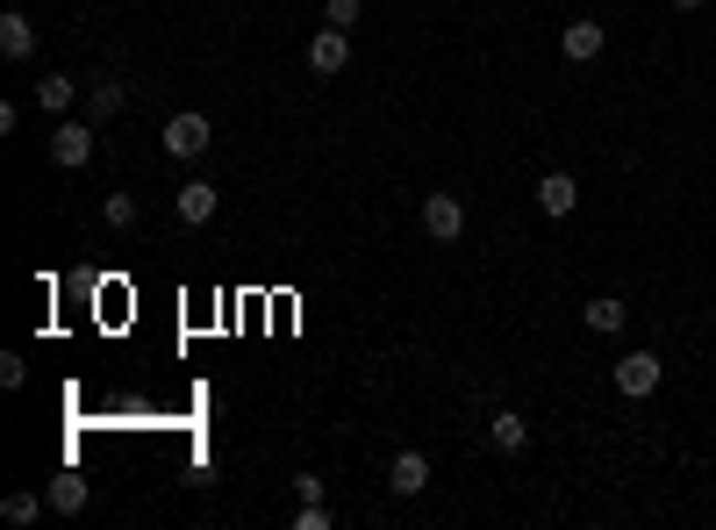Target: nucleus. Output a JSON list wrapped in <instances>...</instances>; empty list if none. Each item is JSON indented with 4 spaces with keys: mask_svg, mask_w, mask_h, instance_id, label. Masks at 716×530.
<instances>
[{
    "mask_svg": "<svg viewBox=\"0 0 716 530\" xmlns=\"http://www.w3.org/2000/svg\"><path fill=\"white\" fill-rule=\"evenodd\" d=\"M43 509H51V495H29V488H14L8 502H0V517H8V523H37Z\"/></svg>",
    "mask_w": 716,
    "mask_h": 530,
    "instance_id": "obj_14",
    "label": "nucleus"
},
{
    "mask_svg": "<svg viewBox=\"0 0 716 530\" xmlns=\"http://www.w3.org/2000/svg\"><path fill=\"white\" fill-rule=\"evenodd\" d=\"M179 222H216V187H208V179H187V187H179Z\"/></svg>",
    "mask_w": 716,
    "mask_h": 530,
    "instance_id": "obj_11",
    "label": "nucleus"
},
{
    "mask_svg": "<svg viewBox=\"0 0 716 530\" xmlns=\"http://www.w3.org/2000/svg\"><path fill=\"white\" fill-rule=\"evenodd\" d=\"M101 216H108V230H136V201H129V194H108Z\"/></svg>",
    "mask_w": 716,
    "mask_h": 530,
    "instance_id": "obj_17",
    "label": "nucleus"
},
{
    "mask_svg": "<svg viewBox=\"0 0 716 530\" xmlns=\"http://www.w3.org/2000/svg\"><path fill=\"white\" fill-rule=\"evenodd\" d=\"M681 8H709V0H681Z\"/></svg>",
    "mask_w": 716,
    "mask_h": 530,
    "instance_id": "obj_22",
    "label": "nucleus"
},
{
    "mask_svg": "<svg viewBox=\"0 0 716 530\" xmlns=\"http://www.w3.org/2000/svg\"><path fill=\"white\" fill-rule=\"evenodd\" d=\"M487 437H495V451H523L530 445V423L516 416V408H501V416L487 423Z\"/></svg>",
    "mask_w": 716,
    "mask_h": 530,
    "instance_id": "obj_12",
    "label": "nucleus"
},
{
    "mask_svg": "<svg viewBox=\"0 0 716 530\" xmlns=\"http://www.w3.org/2000/svg\"><path fill=\"white\" fill-rule=\"evenodd\" d=\"M660 381H666L660 352H623V358H616V395L645 402V395H660Z\"/></svg>",
    "mask_w": 716,
    "mask_h": 530,
    "instance_id": "obj_1",
    "label": "nucleus"
},
{
    "mask_svg": "<svg viewBox=\"0 0 716 530\" xmlns=\"http://www.w3.org/2000/svg\"><path fill=\"white\" fill-rule=\"evenodd\" d=\"M43 495H51V509H58V517H80V509H86V480H80V474H58Z\"/></svg>",
    "mask_w": 716,
    "mask_h": 530,
    "instance_id": "obj_13",
    "label": "nucleus"
},
{
    "mask_svg": "<svg viewBox=\"0 0 716 530\" xmlns=\"http://www.w3.org/2000/svg\"><path fill=\"white\" fill-rule=\"evenodd\" d=\"M122 101H129V94H122L115 80H94V94H86V108H94V123H108V115H122Z\"/></svg>",
    "mask_w": 716,
    "mask_h": 530,
    "instance_id": "obj_16",
    "label": "nucleus"
},
{
    "mask_svg": "<svg viewBox=\"0 0 716 530\" xmlns=\"http://www.w3.org/2000/svg\"><path fill=\"white\" fill-rule=\"evenodd\" d=\"M387 488H394V495H423V488H430V459H423V451H394Z\"/></svg>",
    "mask_w": 716,
    "mask_h": 530,
    "instance_id": "obj_9",
    "label": "nucleus"
},
{
    "mask_svg": "<svg viewBox=\"0 0 716 530\" xmlns=\"http://www.w3.org/2000/svg\"><path fill=\"white\" fill-rule=\"evenodd\" d=\"M294 530H330V502H301L294 509Z\"/></svg>",
    "mask_w": 716,
    "mask_h": 530,
    "instance_id": "obj_19",
    "label": "nucleus"
},
{
    "mask_svg": "<svg viewBox=\"0 0 716 530\" xmlns=\"http://www.w3.org/2000/svg\"><path fill=\"white\" fill-rule=\"evenodd\" d=\"M559 51H567V65H595V58H602V22H588V14H581V22H567V29H559Z\"/></svg>",
    "mask_w": 716,
    "mask_h": 530,
    "instance_id": "obj_6",
    "label": "nucleus"
},
{
    "mask_svg": "<svg viewBox=\"0 0 716 530\" xmlns=\"http://www.w3.org/2000/svg\"><path fill=\"white\" fill-rule=\"evenodd\" d=\"M37 101H43L51 115H65L72 101H80V86H72V80H58V72H43V80H37Z\"/></svg>",
    "mask_w": 716,
    "mask_h": 530,
    "instance_id": "obj_15",
    "label": "nucleus"
},
{
    "mask_svg": "<svg viewBox=\"0 0 716 530\" xmlns=\"http://www.w3.org/2000/svg\"><path fill=\"white\" fill-rule=\"evenodd\" d=\"M294 502H330L323 480H315V474H294Z\"/></svg>",
    "mask_w": 716,
    "mask_h": 530,
    "instance_id": "obj_21",
    "label": "nucleus"
},
{
    "mask_svg": "<svg viewBox=\"0 0 716 530\" xmlns=\"http://www.w3.org/2000/svg\"><path fill=\"white\" fill-rule=\"evenodd\" d=\"M344 65H352V37L323 22V29H315V37H309V72H315V80H338Z\"/></svg>",
    "mask_w": 716,
    "mask_h": 530,
    "instance_id": "obj_3",
    "label": "nucleus"
},
{
    "mask_svg": "<svg viewBox=\"0 0 716 530\" xmlns=\"http://www.w3.org/2000/svg\"><path fill=\"white\" fill-rule=\"evenodd\" d=\"M423 230H430L437 245H459V237H466V208H459V194H423Z\"/></svg>",
    "mask_w": 716,
    "mask_h": 530,
    "instance_id": "obj_4",
    "label": "nucleus"
},
{
    "mask_svg": "<svg viewBox=\"0 0 716 530\" xmlns=\"http://www.w3.org/2000/svg\"><path fill=\"white\" fill-rule=\"evenodd\" d=\"M581 323L595 330V337H616V330L631 323V309H623L616 294H595V301H588V309H581Z\"/></svg>",
    "mask_w": 716,
    "mask_h": 530,
    "instance_id": "obj_10",
    "label": "nucleus"
},
{
    "mask_svg": "<svg viewBox=\"0 0 716 530\" xmlns=\"http://www.w3.org/2000/svg\"><path fill=\"white\" fill-rule=\"evenodd\" d=\"M538 208H544V216H573V208H581V187H573V173H544L538 179Z\"/></svg>",
    "mask_w": 716,
    "mask_h": 530,
    "instance_id": "obj_8",
    "label": "nucleus"
},
{
    "mask_svg": "<svg viewBox=\"0 0 716 530\" xmlns=\"http://www.w3.org/2000/svg\"><path fill=\"white\" fill-rule=\"evenodd\" d=\"M359 14H365V0H323V22L330 29H352Z\"/></svg>",
    "mask_w": 716,
    "mask_h": 530,
    "instance_id": "obj_18",
    "label": "nucleus"
},
{
    "mask_svg": "<svg viewBox=\"0 0 716 530\" xmlns=\"http://www.w3.org/2000/svg\"><path fill=\"white\" fill-rule=\"evenodd\" d=\"M29 381V366H22V352H8V358H0V387H22Z\"/></svg>",
    "mask_w": 716,
    "mask_h": 530,
    "instance_id": "obj_20",
    "label": "nucleus"
},
{
    "mask_svg": "<svg viewBox=\"0 0 716 530\" xmlns=\"http://www.w3.org/2000/svg\"><path fill=\"white\" fill-rule=\"evenodd\" d=\"M94 123H58L51 129V165H65V173H80L86 158H94Z\"/></svg>",
    "mask_w": 716,
    "mask_h": 530,
    "instance_id": "obj_5",
    "label": "nucleus"
},
{
    "mask_svg": "<svg viewBox=\"0 0 716 530\" xmlns=\"http://www.w3.org/2000/svg\"><path fill=\"white\" fill-rule=\"evenodd\" d=\"M208 144H216V123H208L201 108H187V115L165 123V150H173V158H201Z\"/></svg>",
    "mask_w": 716,
    "mask_h": 530,
    "instance_id": "obj_2",
    "label": "nucleus"
},
{
    "mask_svg": "<svg viewBox=\"0 0 716 530\" xmlns=\"http://www.w3.org/2000/svg\"><path fill=\"white\" fill-rule=\"evenodd\" d=\"M0 58H14V65H22V58H37V22H29L22 8L0 14Z\"/></svg>",
    "mask_w": 716,
    "mask_h": 530,
    "instance_id": "obj_7",
    "label": "nucleus"
}]
</instances>
